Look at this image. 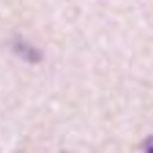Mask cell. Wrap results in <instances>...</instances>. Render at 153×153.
Returning <instances> with one entry per match:
<instances>
[{"label":"cell","instance_id":"1","mask_svg":"<svg viewBox=\"0 0 153 153\" xmlns=\"http://www.w3.org/2000/svg\"><path fill=\"white\" fill-rule=\"evenodd\" d=\"M14 48L20 57H22L24 60L30 62V63H38L42 59V53L38 49L21 40H17L14 43Z\"/></svg>","mask_w":153,"mask_h":153},{"label":"cell","instance_id":"2","mask_svg":"<svg viewBox=\"0 0 153 153\" xmlns=\"http://www.w3.org/2000/svg\"><path fill=\"white\" fill-rule=\"evenodd\" d=\"M144 149L146 152L153 153V136L148 137L144 143Z\"/></svg>","mask_w":153,"mask_h":153}]
</instances>
